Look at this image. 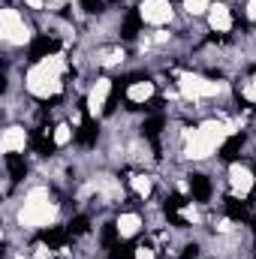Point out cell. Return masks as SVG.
I'll use <instances>...</instances> for the list:
<instances>
[{
	"label": "cell",
	"mask_w": 256,
	"mask_h": 259,
	"mask_svg": "<svg viewBox=\"0 0 256 259\" xmlns=\"http://www.w3.org/2000/svg\"><path fill=\"white\" fill-rule=\"evenodd\" d=\"M64 72H66V58L58 55V52H52V55L39 58L36 64L27 69L24 88L36 100H55V97L64 94Z\"/></svg>",
	"instance_id": "cell-1"
},
{
	"label": "cell",
	"mask_w": 256,
	"mask_h": 259,
	"mask_svg": "<svg viewBox=\"0 0 256 259\" xmlns=\"http://www.w3.org/2000/svg\"><path fill=\"white\" fill-rule=\"evenodd\" d=\"M58 199L49 187H33L21 199V208L15 214L21 229H52L58 220Z\"/></svg>",
	"instance_id": "cell-2"
},
{
	"label": "cell",
	"mask_w": 256,
	"mask_h": 259,
	"mask_svg": "<svg viewBox=\"0 0 256 259\" xmlns=\"http://www.w3.org/2000/svg\"><path fill=\"white\" fill-rule=\"evenodd\" d=\"M175 84H178L181 100H187V103H205V100H217L226 94V84L220 78H208L199 72H178Z\"/></svg>",
	"instance_id": "cell-3"
},
{
	"label": "cell",
	"mask_w": 256,
	"mask_h": 259,
	"mask_svg": "<svg viewBox=\"0 0 256 259\" xmlns=\"http://www.w3.org/2000/svg\"><path fill=\"white\" fill-rule=\"evenodd\" d=\"M0 36L6 46H27L33 39V30H30L24 12H18L15 6H3L0 9Z\"/></svg>",
	"instance_id": "cell-4"
},
{
	"label": "cell",
	"mask_w": 256,
	"mask_h": 259,
	"mask_svg": "<svg viewBox=\"0 0 256 259\" xmlns=\"http://www.w3.org/2000/svg\"><path fill=\"white\" fill-rule=\"evenodd\" d=\"M112 94H115V81L109 75H100L91 88H88V97H84V109L88 115L97 121L100 115L112 112Z\"/></svg>",
	"instance_id": "cell-5"
},
{
	"label": "cell",
	"mask_w": 256,
	"mask_h": 259,
	"mask_svg": "<svg viewBox=\"0 0 256 259\" xmlns=\"http://www.w3.org/2000/svg\"><path fill=\"white\" fill-rule=\"evenodd\" d=\"M226 184H229L232 199H247V196L253 193V187H256V172L250 169V166L232 160L229 169H226Z\"/></svg>",
	"instance_id": "cell-6"
},
{
	"label": "cell",
	"mask_w": 256,
	"mask_h": 259,
	"mask_svg": "<svg viewBox=\"0 0 256 259\" xmlns=\"http://www.w3.org/2000/svg\"><path fill=\"white\" fill-rule=\"evenodd\" d=\"M136 18L142 24H151V27H163L175 18V6L172 0H139V9H136Z\"/></svg>",
	"instance_id": "cell-7"
},
{
	"label": "cell",
	"mask_w": 256,
	"mask_h": 259,
	"mask_svg": "<svg viewBox=\"0 0 256 259\" xmlns=\"http://www.w3.org/2000/svg\"><path fill=\"white\" fill-rule=\"evenodd\" d=\"M30 145V133L24 130V124H6L3 139H0V151L9 154H24V148Z\"/></svg>",
	"instance_id": "cell-8"
},
{
	"label": "cell",
	"mask_w": 256,
	"mask_h": 259,
	"mask_svg": "<svg viewBox=\"0 0 256 259\" xmlns=\"http://www.w3.org/2000/svg\"><path fill=\"white\" fill-rule=\"evenodd\" d=\"M208 27L217 36H223V33H229L235 27V15H232L229 3H211V9H208Z\"/></svg>",
	"instance_id": "cell-9"
},
{
	"label": "cell",
	"mask_w": 256,
	"mask_h": 259,
	"mask_svg": "<svg viewBox=\"0 0 256 259\" xmlns=\"http://www.w3.org/2000/svg\"><path fill=\"white\" fill-rule=\"evenodd\" d=\"M154 94H157V84L151 78H133L124 88V97H127L130 106H145V103L154 100Z\"/></svg>",
	"instance_id": "cell-10"
},
{
	"label": "cell",
	"mask_w": 256,
	"mask_h": 259,
	"mask_svg": "<svg viewBox=\"0 0 256 259\" xmlns=\"http://www.w3.org/2000/svg\"><path fill=\"white\" fill-rule=\"evenodd\" d=\"M115 229H118V238L127 241V238H136L142 229H145V217L139 211H121L115 217Z\"/></svg>",
	"instance_id": "cell-11"
},
{
	"label": "cell",
	"mask_w": 256,
	"mask_h": 259,
	"mask_svg": "<svg viewBox=\"0 0 256 259\" xmlns=\"http://www.w3.org/2000/svg\"><path fill=\"white\" fill-rule=\"evenodd\" d=\"M124 58H127L124 46H100V49L94 52V61H97L100 66H106V69L121 66V64H124Z\"/></svg>",
	"instance_id": "cell-12"
},
{
	"label": "cell",
	"mask_w": 256,
	"mask_h": 259,
	"mask_svg": "<svg viewBox=\"0 0 256 259\" xmlns=\"http://www.w3.org/2000/svg\"><path fill=\"white\" fill-rule=\"evenodd\" d=\"M127 184L139 199H151V193H154V178H151L148 172H130Z\"/></svg>",
	"instance_id": "cell-13"
},
{
	"label": "cell",
	"mask_w": 256,
	"mask_h": 259,
	"mask_svg": "<svg viewBox=\"0 0 256 259\" xmlns=\"http://www.w3.org/2000/svg\"><path fill=\"white\" fill-rule=\"evenodd\" d=\"M75 136H78L75 127H72L69 121H61L58 127H52V145H55V148H66V145H72Z\"/></svg>",
	"instance_id": "cell-14"
},
{
	"label": "cell",
	"mask_w": 256,
	"mask_h": 259,
	"mask_svg": "<svg viewBox=\"0 0 256 259\" xmlns=\"http://www.w3.org/2000/svg\"><path fill=\"white\" fill-rule=\"evenodd\" d=\"M58 256V247L46 238V241H36L33 250H30V259H55Z\"/></svg>",
	"instance_id": "cell-15"
},
{
	"label": "cell",
	"mask_w": 256,
	"mask_h": 259,
	"mask_svg": "<svg viewBox=\"0 0 256 259\" xmlns=\"http://www.w3.org/2000/svg\"><path fill=\"white\" fill-rule=\"evenodd\" d=\"M181 3H184V12L193 15V18L208 15V9H211V0H181Z\"/></svg>",
	"instance_id": "cell-16"
},
{
	"label": "cell",
	"mask_w": 256,
	"mask_h": 259,
	"mask_svg": "<svg viewBox=\"0 0 256 259\" xmlns=\"http://www.w3.org/2000/svg\"><path fill=\"white\" fill-rule=\"evenodd\" d=\"M238 97L244 100V103H250V106H256V72L238 88Z\"/></svg>",
	"instance_id": "cell-17"
},
{
	"label": "cell",
	"mask_w": 256,
	"mask_h": 259,
	"mask_svg": "<svg viewBox=\"0 0 256 259\" xmlns=\"http://www.w3.org/2000/svg\"><path fill=\"white\" fill-rule=\"evenodd\" d=\"M133 259H157V247L151 241H142L133 247Z\"/></svg>",
	"instance_id": "cell-18"
},
{
	"label": "cell",
	"mask_w": 256,
	"mask_h": 259,
	"mask_svg": "<svg viewBox=\"0 0 256 259\" xmlns=\"http://www.w3.org/2000/svg\"><path fill=\"white\" fill-rule=\"evenodd\" d=\"M24 3H27V6H30L33 12H42V9L49 6V0H24Z\"/></svg>",
	"instance_id": "cell-19"
},
{
	"label": "cell",
	"mask_w": 256,
	"mask_h": 259,
	"mask_svg": "<svg viewBox=\"0 0 256 259\" xmlns=\"http://www.w3.org/2000/svg\"><path fill=\"white\" fill-rule=\"evenodd\" d=\"M253 172H256V169H253Z\"/></svg>",
	"instance_id": "cell-20"
}]
</instances>
